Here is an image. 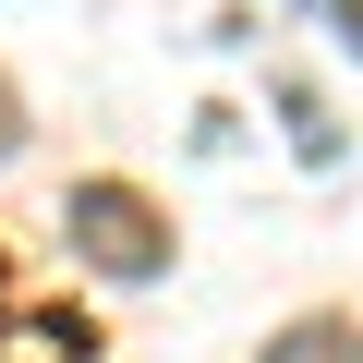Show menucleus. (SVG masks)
Listing matches in <instances>:
<instances>
[{"label":"nucleus","mask_w":363,"mask_h":363,"mask_svg":"<svg viewBox=\"0 0 363 363\" xmlns=\"http://www.w3.org/2000/svg\"><path fill=\"white\" fill-rule=\"evenodd\" d=\"M61 218H73V255H85L97 279H169V255H182L169 206H157V194H133V182H73Z\"/></svg>","instance_id":"obj_1"},{"label":"nucleus","mask_w":363,"mask_h":363,"mask_svg":"<svg viewBox=\"0 0 363 363\" xmlns=\"http://www.w3.org/2000/svg\"><path fill=\"white\" fill-rule=\"evenodd\" d=\"M255 363H363V315H291Z\"/></svg>","instance_id":"obj_2"},{"label":"nucleus","mask_w":363,"mask_h":363,"mask_svg":"<svg viewBox=\"0 0 363 363\" xmlns=\"http://www.w3.org/2000/svg\"><path fill=\"white\" fill-rule=\"evenodd\" d=\"M25 145V97H13V73H0V157Z\"/></svg>","instance_id":"obj_3"},{"label":"nucleus","mask_w":363,"mask_h":363,"mask_svg":"<svg viewBox=\"0 0 363 363\" xmlns=\"http://www.w3.org/2000/svg\"><path fill=\"white\" fill-rule=\"evenodd\" d=\"M327 25H339V49L363 61V0H327Z\"/></svg>","instance_id":"obj_4"}]
</instances>
